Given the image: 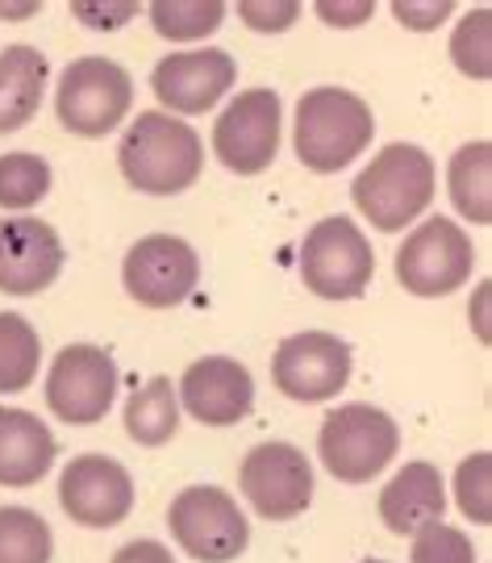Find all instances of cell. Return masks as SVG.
<instances>
[{
  "instance_id": "1",
  "label": "cell",
  "mask_w": 492,
  "mask_h": 563,
  "mask_svg": "<svg viewBox=\"0 0 492 563\" xmlns=\"http://www.w3.org/2000/svg\"><path fill=\"white\" fill-rule=\"evenodd\" d=\"M118 167L125 184L143 197H180L201 180L205 142L188 121L150 109V113H138L122 134Z\"/></svg>"
},
{
  "instance_id": "2",
  "label": "cell",
  "mask_w": 492,
  "mask_h": 563,
  "mask_svg": "<svg viewBox=\"0 0 492 563\" xmlns=\"http://www.w3.org/2000/svg\"><path fill=\"white\" fill-rule=\"evenodd\" d=\"M376 118L364 97L347 88H309L297 101V121H292V151L317 176H334L359 159L371 146Z\"/></svg>"
},
{
  "instance_id": "3",
  "label": "cell",
  "mask_w": 492,
  "mask_h": 563,
  "mask_svg": "<svg viewBox=\"0 0 492 563\" xmlns=\"http://www.w3.org/2000/svg\"><path fill=\"white\" fill-rule=\"evenodd\" d=\"M438 172L434 159L413 142H389L376 159L355 176L350 201L380 234H396L413 225L434 201Z\"/></svg>"
},
{
  "instance_id": "4",
  "label": "cell",
  "mask_w": 492,
  "mask_h": 563,
  "mask_svg": "<svg viewBox=\"0 0 492 563\" xmlns=\"http://www.w3.org/2000/svg\"><path fill=\"white\" fill-rule=\"evenodd\" d=\"M401 446V430L384 409L364 401H350L329 409L322 430H317V460L326 472L343 484L376 481Z\"/></svg>"
},
{
  "instance_id": "5",
  "label": "cell",
  "mask_w": 492,
  "mask_h": 563,
  "mask_svg": "<svg viewBox=\"0 0 492 563\" xmlns=\"http://www.w3.org/2000/svg\"><path fill=\"white\" fill-rule=\"evenodd\" d=\"M134 104V76L122 63L101 59V55H83L67 63L55 88V113L59 125L76 139H104L113 130H122Z\"/></svg>"
},
{
  "instance_id": "6",
  "label": "cell",
  "mask_w": 492,
  "mask_h": 563,
  "mask_svg": "<svg viewBox=\"0 0 492 563\" xmlns=\"http://www.w3.org/2000/svg\"><path fill=\"white\" fill-rule=\"evenodd\" d=\"M376 276V251L350 218H322L301 242V280L322 301H355Z\"/></svg>"
},
{
  "instance_id": "7",
  "label": "cell",
  "mask_w": 492,
  "mask_h": 563,
  "mask_svg": "<svg viewBox=\"0 0 492 563\" xmlns=\"http://www.w3.org/2000/svg\"><path fill=\"white\" fill-rule=\"evenodd\" d=\"M167 530L197 563H234L250 547L246 514L217 484H188L185 493H176Z\"/></svg>"
},
{
  "instance_id": "8",
  "label": "cell",
  "mask_w": 492,
  "mask_h": 563,
  "mask_svg": "<svg viewBox=\"0 0 492 563\" xmlns=\"http://www.w3.org/2000/svg\"><path fill=\"white\" fill-rule=\"evenodd\" d=\"M476 246L472 234L459 230L451 218H431L413 230L410 239L396 246V284L422 297V301H438L451 297L463 284L472 280Z\"/></svg>"
},
{
  "instance_id": "9",
  "label": "cell",
  "mask_w": 492,
  "mask_h": 563,
  "mask_svg": "<svg viewBox=\"0 0 492 563\" xmlns=\"http://www.w3.org/2000/svg\"><path fill=\"white\" fill-rule=\"evenodd\" d=\"M284 104L271 88H246L213 125V155L234 176H259L280 155Z\"/></svg>"
},
{
  "instance_id": "10",
  "label": "cell",
  "mask_w": 492,
  "mask_h": 563,
  "mask_svg": "<svg viewBox=\"0 0 492 563\" xmlns=\"http://www.w3.org/2000/svg\"><path fill=\"white\" fill-rule=\"evenodd\" d=\"M118 363L92 342L63 346L46 372V405L67 426H97L118 397Z\"/></svg>"
},
{
  "instance_id": "11",
  "label": "cell",
  "mask_w": 492,
  "mask_h": 563,
  "mask_svg": "<svg viewBox=\"0 0 492 563\" xmlns=\"http://www.w3.org/2000/svg\"><path fill=\"white\" fill-rule=\"evenodd\" d=\"M238 488L250 501V509L267 522H288L297 514H305L313 501V463L305 451L292 443H259L246 451L238 467Z\"/></svg>"
},
{
  "instance_id": "12",
  "label": "cell",
  "mask_w": 492,
  "mask_h": 563,
  "mask_svg": "<svg viewBox=\"0 0 492 563\" xmlns=\"http://www.w3.org/2000/svg\"><path fill=\"white\" fill-rule=\"evenodd\" d=\"M271 380L288 401L322 405L338 397L350 380V346L326 330H301L276 346Z\"/></svg>"
},
{
  "instance_id": "13",
  "label": "cell",
  "mask_w": 492,
  "mask_h": 563,
  "mask_svg": "<svg viewBox=\"0 0 492 563\" xmlns=\"http://www.w3.org/2000/svg\"><path fill=\"white\" fill-rule=\"evenodd\" d=\"M125 292L146 309H176L201 284V260L192 242L176 234H146L125 251L122 263Z\"/></svg>"
},
{
  "instance_id": "14",
  "label": "cell",
  "mask_w": 492,
  "mask_h": 563,
  "mask_svg": "<svg viewBox=\"0 0 492 563\" xmlns=\"http://www.w3.org/2000/svg\"><path fill=\"white\" fill-rule=\"evenodd\" d=\"M59 505L83 530H113L134 509V476L113 455H76L59 476Z\"/></svg>"
},
{
  "instance_id": "15",
  "label": "cell",
  "mask_w": 492,
  "mask_h": 563,
  "mask_svg": "<svg viewBox=\"0 0 492 563\" xmlns=\"http://www.w3.org/2000/svg\"><path fill=\"white\" fill-rule=\"evenodd\" d=\"M234 80H238V63L217 46H201V51H176L155 63L150 92L171 109V118L185 121L209 113L234 88Z\"/></svg>"
},
{
  "instance_id": "16",
  "label": "cell",
  "mask_w": 492,
  "mask_h": 563,
  "mask_svg": "<svg viewBox=\"0 0 492 563\" xmlns=\"http://www.w3.org/2000/svg\"><path fill=\"white\" fill-rule=\"evenodd\" d=\"M63 239L55 225L38 218H0V292L4 297H38L63 272Z\"/></svg>"
},
{
  "instance_id": "17",
  "label": "cell",
  "mask_w": 492,
  "mask_h": 563,
  "mask_svg": "<svg viewBox=\"0 0 492 563\" xmlns=\"http://www.w3.org/2000/svg\"><path fill=\"white\" fill-rule=\"evenodd\" d=\"M176 397L201 426L222 430V426H238L250 413L255 376L230 355H205V360L188 363Z\"/></svg>"
},
{
  "instance_id": "18",
  "label": "cell",
  "mask_w": 492,
  "mask_h": 563,
  "mask_svg": "<svg viewBox=\"0 0 492 563\" xmlns=\"http://www.w3.org/2000/svg\"><path fill=\"white\" fill-rule=\"evenodd\" d=\"M59 443L46 430L38 413L0 405V484L4 488H30L55 467Z\"/></svg>"
},
{
  "instance_id": "19",
  "label": "cell",
  "mask_w": 492,
  "mask_h": 563,
  "mask_svg": "<svg viewBox=\"0 0 492 563\" xmlns=\"http://www.w3.org/2000/svg\"><path fill=\"white\" fill-rule=\"evenodd\" d=\"M447 514V484L443 472L426 460L405 463L380 493V518L392 534H417L422 526L443 522Z\"/></svg>"
},
{
  "instance_id": "20",
  "label": "cell",
  "mask_w": 492,
  "mask_h": 563,
  "mask_svg": "<svg viewBox=\"0 0 492 563\" xmlns=\"http://www.w3.org/2000/svg\"><path fill=\"white\" fill-rule=\"evenodd\" d=\"M51 80V63L38 46H4L0 51V134H18L38 118Z\"/></svg>"
},
{
  "instance_id": "21",
  "label": "cell",
  "mask_w": 492,
  "mask_h": 563,
  "mask_svg": "<svg viewBox=\"0 0 492 563\" xmlns=\"http://www.w3.org/2000/svg\"><path fill=\"white\" fill-rule=\"evenodd\" d=\"M447 188H451V205L459 218L472 225L492 222V142L476 139L459 146L447 167Z\"/></svg>"
},
{
  "instance_id": "22",
  "label": "cell",
  "mask_w": 492,
  "mask_h": 563,
  "mask_svg": "<svg viewBox=\"0 0 492 563\" xmlns=\"http://www.w3.org/2000/svg\"><path fill=\"white\" fill-rule=\"evenodd\" d=\"M176 430H180V397L167 376H150L125 401V434L138 446H164L176 439Z\"/></svg>"
},
{
  "instance_id": "23",
  "label": "cell",
  "mask_w": 492,
  "mask_h": 563,
  "mask_svg": "<svg viewBox=\"0 0 492 563\" xmlns=\"http://www.w3.org/2000/svg\"><path fill=\"white\" fill-rule=\"evenodd\" d=\"M42 339L21 313H0V397H18L38 380Z\"/></svg>"
},
{
  "instance_id": "24",
  "label": "cell",
  "mask_w": 492,
  "mask_h": 563,
  "mask_svg": "<svg viewBox=\"0 0 492 563\" xmlns=\"http://www.w3.org/2000/svg\"><path fill=\"white\" fill-rule=\"evenodd\" d=\"M155 34L167 42H201L222 30L226 4L222 0H155L146 9Z\"/></svg>"
},
{
  "instance_id": "25",
  "label": "cell",
  "mask_w": 492,
  "mask_h": 563,
  "mask_svg": "<svg viewBox=\"0 0 492 563\" xmlns=\"http://www.w3.org/2000/svg\"><path fill=\"white\" fill-rule=\"evenodd\" d=\"M51 526L25 505H0V563H51Z\"/></svg>"
},
{
  "instance_id": "26",
  "label": "cell",
  "mask_w": 492,
  "mask_h": 563,
  "mask_svg": "<svg viewBox=\"0 0 492 563\" xmlns=\"http://www.w3.org/2000/svg\"><path fill=\"white\" fill-rule=\"evenodd\" d=\"M51 163L34 151H9L0 155V209L25 213L51 192Z\"/></svg>"
},
{
  "instance_id": "27",
  "label": "cell",
  "mask_w": 492,
  "mask_h": 563,
  "mask_svg": "<svg viewBox=\"0 0 492 563\" xmlns=\"http://www.w3.org/2000/svg\"><path fill=\"white\" fill-rule=\"evenodd\" d=\"M451 59L468 80H492V13H489V4L472 9L468 18L455 25Z\"/></svg>"
},
{
  "instance_id": "28",
  "label": "cell",
  "mask_w": 492,
  "mask_h": 563,
  "mask_svg": "<svg viewBox=\"0 0 492 563\" xmlns=\"http://www.w3.org/2000/svg\"><path fill=\"white\" fill-rule=\"evenodd\" d=\"M455 505L463 509V518H472L476 526L492 522V455L476 451L459 463L455 472Z\"/></svg>"
},
{
  "instance_id": "29",
  "label": "cell",
  "mask_w": 492,
  "mask_h": 563,
  "mask_svg": "<svg viewBox=\"0 0 492 563\" xmlns=\"http://www.w3.org/2000/svg\"><path fill=\"white\" fill-rule=\"evenodd\" d=\"M410 563H476V547L463 530L431 522L413 534Z\"/></svg>"
},
{
  "instance_id": "30",
  "label": "cell",
  "mask_w": 492,
  "mask_h": 563,
  "mask_svg": "<svg viewBox=\"0 0 492 563\" xmlns=\"http://www.w3.org/2000/svg\"><path fill=\"white\" fill-rule=\"evenodd\" d=\"M71 18L88 25V30H97V34H113V30H122L125 21L138 18V0H76Z\"/></svg>"
},
{
  "instance_id": "31",
  "label": "cell",
  "mask_w": 492,
  "mask_h": 563,
  "mask_svg": "<svg viewBox=\"0 0 492 563\" xmlns=\"http://www.w3.org/2000/svg\"><path fill=\"white\" fill-rule=\"evenodd\" d=\"M238 18L255 34H284V30H292V21L301 18V4L297 0H246V4H238Z\"/></svg>"
},
{
  "instance_id": "32",
  "label": "cell",
  "mask_w": 492,
  "mask_h": 563,
  "mask_svg": "<svg viewBox=\"0 0 492 563\" xmlns=\"http://www.w3.org/2000/svg\"><path fill=\"white\" fill-rule=\"evenodd\" d=\"M451 13H455L451 0H396V4H392V18L401 21L405 30H417V34L438 30Z\"/></svg>"
},
{
  "instance_id": "33",
  "label": "cell",
  "mask_w": 492,
  "mask_h": 563,
  "mask_svg": "<svg viewBox=\"0 0 492 563\" xmlns=\"http://www.w3.org/2000/svg\"><path fill=\"white\" fill-rule=\"evenodd\" d=\"M313 13L334 25V30H355V25H364V21L376 18V4L371 0H322V4H313Z\"/></svg>"
},
{
  "instance_id": "34",
  "label": "cell",
  "mask_w": 492,
  "mask_h": 563,
  "mask_svg": "<svg viewBox=\"0 0 492 563\" xmlns=\"http://www.w3.org/2000/svg\"><path fill=\"white\" fill-rule=\"evenodd\" d=\"M113 563H176L171 560V551H167L159 539H134V543H125Z\"/></svg>"
},
{
  "instance_id": "35",
  "label": "cell",
  "mask_w": 492,
  "mask_h": 563,
  "mask_svg": "<svg viewBox=\"0 0 492 563\" xmlns=\"http://www.w3.org/2000/svg\"><path fill=\"white\" fill-rule=\"evenodd\" d=\"M489 292H492V284L484 280L480 288H476V334H480V342H489V318H484V309H489Z\"/></svg>"
},
{
  "instance_id": "36",
  "label": "cell",
  "mask_w": 492,
  "mask_h": 563,
  "mask_svg": "<svg viewBox=\"0 0 492 563\" xmlns=\"http://www.w3.org/2000/svg\"><path fill=\"white\" fill-rule=\"evenodd\" d=\"M34 13H42V4H0V18H9V21L34 18Z\"/></svg>"
},
{
  "instance_id": "37",
  "label": "cell",
  "mask_w": 492,
  "mask_h": 563,
  "mask_svg": "<svg viewBox=\"0 0 492 563\" xmlns=\"http://www.w3.org/2000/svg\"><path fill=\"white\" fill-rule=\"evenodd\" d=\"M364 563H389V560H364Z\"/></svg>"
}]
</instances>
